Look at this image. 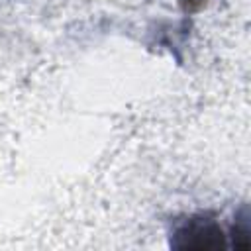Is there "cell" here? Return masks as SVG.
Masks as SVG:
<instances>
[{"label": "cell", "instance_id": "obj_1", "mask_svg": "<svg viewBox=\"0 0 251 251\" xmlns=\"http://www.w3.org/2000/svg\"><path fill=\"white\" fill-rule=\"evenodd\" d=\"M175 235H190L188 241L184 243L186 247L190 245V241L194 237H198V241L194 243V247H200V249H212V247H220L222 245V229L210 222V220H194L190 218L188 222H184L176 231Z\"/></svg>", "mask_w": 251, "mask_h": 251}]
</instances>
